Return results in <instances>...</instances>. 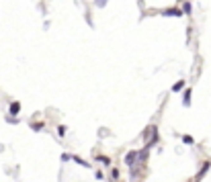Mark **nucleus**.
I'll return each instance as SVG.
<instances>
[{
    "label": "nucleus",
    "instance_id": "obj_1",
    "mask_svg": "<svg viewBox=\"0 0 211 182\" xmlns=\"http://www.w3.org/2000/svg\"><path fill=\"white\" fill-rule=\"evenodd\" d=\"M162 15L164 16H181V15H185V12H182L181 8H168V10H164Z\"/></svg>",
    "mask_w": 211,
    "mask_h": 182
},
{
    "label": "nucleus",
    "instance_id": "obj_2",
    "mask_svg": "<svg viewBox=\"0 0 211 182\" xmlns=\"http://www.w3.org/2000/svg\"><path fill=\"white\" fill-rule=\"evenodd\" d=\"M139 153L138 152H129L127 156H125V164H127V166H133V162H135V157H138Z\"/></svg>",
    "mask_w": 211,
    "mask_h": 182
},
{
    "label": "nucleus",
    "instance_id": "obj_3",
    "mask_svg": "<svg viewBox=\"0 0 211 182\" xmlns=\"http://www.w3.org/2000/svg\"><path fill=\"white\" fill-rule=\"evenodd\" d=\"M19 108H21L19 102H12L10 104V115H19Z\"/></svg>",
    "mask_w": 211,
    "mask_h": 182
},
{
    "label": "nucleus",
    "instance_id": "obj_4",
    "mask_svg": "<svg viewBox=\"0 0 211 182\" xmlns=\"http://www.w3.org/2000/svg\"><path fill=\"white\" fill-rule=\"evenodd\" d=\"M182 86H185V82H176L174 86H172V90H174V92H178V90H181Z\"/></svg>",
    "mask_w": 211,
    "mask_h": 182
},
{
    "label": "nucleus",
    "instance_id": "obj_5",
    "mask_svg": "<svg viewBox=\"0 0 211 182\" xmlns=\"http://www.w3.org/2000/svg\"><path fill=\"white\" fill-rule=\"evenodd\" d=\"M96 160H101V162H103V164H111V160H109V157H105V156H98Z\"/></svg>",
    "mask_w": 211,
    "mask_h": 182
},
{
    "label": "nucleus",
    "instance_id": "obj_6",
    "mask_svg": "<svg viewBox=\"0 0 211 182\" xmlns=\"http://www.w3.org/2000/svg\"><path fill=\"white\" fill-rule=\"evenodd\" d=\"M182 141H185V143H189V145H191V143H193V137H189V135H185V137H182Z\"/></svg>",
    "mask_w": 211,
    "mask_h": 182
},
{
    "label": "nucleus",
    "instance_id": "obj_7",
    "mask_svg": "<svg viewBox=\"0 0 211 182\" xmlns=\"http://www.w3.org/2000/svg\"><path fill=\"white\" fill-rule=\"evenodd\" d=\"M189 98H191V92L187 90V92H185V104H189Z\"/></svg>",
    "mask_w": 211,
    "mask_h": 182
},
{
    "label": "nucleus",
    "instance_id": "obj_8",
    "mask_svg": "<svg viewBox=\"0 0 211 182\" xmlns=\"http://www.w3.org/2000/svg\"><path fill=\"white\" fill-rule=\"evenodd\" d=\"M105 2H107V0H98V4H101V6H103V4H105Z\"/></svg>",
    "mask_w": 211,
    "mask_h": 182
}]
</instances>
